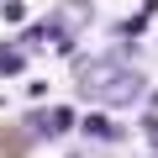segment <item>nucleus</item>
Instances as JSON below:
<instances>
[{"label":"nucleus","instance_id":"7","mask_svg":"<svg viewBox=\"0 0 158 158\" xmlns=\"http://www.w3.org/2000/svg\"><path fill=\"white\" fill-rule=\"evenodd\" d=\"M21 63H27V53H21V48H0V69H6V74H16Z\"/></svg>","mask_w":158,"mask_h":158},{"label":"nucleus","instance_id":"6","mask_svg":"<svg viewBox=\"0 0 158 158\" xmlns=\"http://www.w3.org/2000/svg\"><path fill=\"white\" fill-rule=\"evenodd\" d=\"M0 21H6V27H21L27 21V6H21V0H0Z\"/></svg>","mask_w":158,"mask_h":158},{"label":"nucleus","instance_id":"2","mask_svg":"<svg viewBox=\"0 0 158 158\" xmlns=\"http://www.w3.org/2000/svg\"><path fill=\"white\" fill-rule=\"evenodd\" d=\"M48 21H53V27H63V32L74 37V32H85V27L95 21V0H63V6H58Z\"/></svg>","mask_w":158,"mask_h":158},{"label":"nucleus","instance_id":"8","mask_svg":"<svg viewBox=\"0 0 158 158\" xmlns=\"http://www.w3.org/2000/svg\"><path fill=\"white\" fill-rule=\"evenodd\" d=\"M142 132H148V137L158 142V116H148V121H142Z\"/></svg>","mask_w":158,"mask_h":158},{"label":"nucleus","instance_id":"5","mask_svg":"<svg viewBox=\"0 0 158 158\" xmlns=\"http://www.w3.org/2000/svg\"><path fill=\"white\" fill-rule=\"evenodd\" d=\"M85 137H95V142H121V127L95 111V116H85Z\"/></svg>","mask_w":158,"mask_h":158},{"label":"nucleus","instance_id":"4","mask_svg":"<svg viewBox=\"0 0 158 158\" xmlns=\"http://www.w3.org/2000/svg\"><path fill=\"white\" fill-rule=\"evenodd\" d=\"M69 127H74V111H69V106H53V111L32 116V132H37V137H63Z\"/></svg>","mask_w":158,"mask_h":158},{"label":"nucleus","instance_id":"3","mask_svg":"<svg viewBox=\"0 0 158 158\" xmlns=\"http://www.w3.org/2000/svg\"><path fill=\"white\" fill-rule=\"evenodd\" d=\"M21 42H27V48H53V53H69V48H74V37H69L63 27H53V21H37Z\"/></svg>","mask_w":158,"mask_h":158},{"label":"nucleus","instance_id":"9","mask_svg":"<svg viewBox=\"0 0 158 158\" xmlns=\"http://www.w3.org/2000/svg\"><path fill=\"white\" fill-rule=\"evenodd\" d=\"M74 158H79V153H74Z\"/></svg>","mask_w":158,"mask_h":158},{"label":"nucleus","instance_id":"1","mask_svg":"<svg viewBox=\"0 0 158 158\" xmlns=\"http://www.w3.org/2000/svg\"><path fill=\"white\" fill-rule=\"evenodd\" d=\"M79 90L100 106H137L148 79L137 69H121L116 58H95V63H79Z\"/></svg>","mask_w":158,"mask_h":158}]
</instances>
